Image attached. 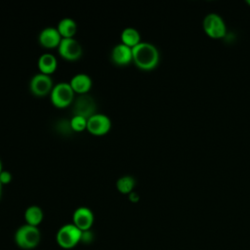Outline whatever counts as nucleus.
Masks as SVG:
<instances>
[{
  "label": "nucleus",
  "mask_w": 250,
  "mask_h": 250,
  "mask_svg": "<svg viewBox=\"0 0 250 250\" xmlns=\"http://www.w3.org/2000/svg\"><path fill=\"white\" fill-rule=\"evenodd\" d=\"M37 66L41 73L50 75L55 72L58 67V61L55 55L51 53L42 54L37 61Z\"/></svg>",
  "instance_id": "14"
},
{
  "label": "nucleus",
  "mask_w": 250,
  "mask_h": 250,
  "mask_svg": "<svg viewBox=\"0 0 250 250\" xmlns=\"http://www.w3.org/2000/svg\"><path fill=\"white\" fill-rule=\"evenodd\" d=\"M133 62L142 70H151L159 62L158 49L151 43L141 41L132 48Z\"/></svg>",
  "instance_id": "1"
},
{
  "label": "nucleus",
  "mask_w": 250,
  "mask_h": 250,
  "mask_svg": "<svg viewBox=\"0 0 250 250\" xmlns=\"http://www.w3.org/2000/svg\"><path fill=\"white\" fill-rule=\"evenodd\" d=\"M247 3L250 5V0H247Z\"/></svg>",
  "instance_id": "25"
},
{
  "label": "nucleus",
  "mask_w": 250,
  "mask_h": 250,
  "mask_svg": "<svg viewBox=\"0 0 250 250\" xmlns=\"http://www.w3.org/2000/svg\"><path fill=\"white\" fill-rule=\"evenodd\" d=\"M40 239L41 233L38 227L27 224L21 226L15 232V242L21 249L29 250L37 247Z\"/></svg>",
  "instance_id": "2"
},
{
  "label": "nucleus",
  "mask_w": 250,
  "mask_h": 250,
  "mask_svg": "<svg viewBox=\"0 0 250 250\" xmlns=\"http://www.w3.org/2000/svg\"><path fill=\"white\" fill-rule=\"evenodd\" d=\"M62 39V37L61 36L57 27L54 26H47L43 28L38 35L39 44L47 49L58 48Z\"/></svg>",
  "instance_id": "12"
},
{
  "label": "nucleus",
  "mask_w": 250,
  "mask_h": 250,
  "mask_svg": "<svg viewBox=\"0 0 250 250\" xmlns=\"http://www.w3.org/2000/svg\"><path fill=\"white\" fill-rule=\"evenodd\" d=\"M111 128L110 118L104 113H95L87 120L86 130L95 136L105 135Z\"/></svg>",
  "instance_id": "9"
},
{
  "label": "nucleus",
  "mask_w": 250,
  "mask_h": 250,
  "mask_svg": "<svg viewBox=\"0 0 250 250\" xmlns=\"http://www.w3.org/2000/svg\"><path fill=\"white\" fill-rule=\"evenodd\" d=\"M82 231L72 223L62 226L56 234V241L61 248L71 249L81 242Z\"/></svg>",
  "instance_id": "3"
},
{
  "label": "nucleus",
  "mask_w": 250,
  "mask_h": 250,
  "mask_svg": "<svg viewBox=\"0 0 250 250\" xmlns=\"http://www.w3.org/2000/svg\"><path fill=\"white\" fill-rule=\"evenodd\" d=\"M69 84L72 90L74 91V93L82 95V94H87L90 91L93 85V81L91 76L88 75L87 73L79 72L71 77Z\"/></svg>",
  "instance_id": "13"
},
{
  "label": "nucleus",
  "mask_w": 250,
  "mask_h": 250,
  "mask_svg": "<svg viewBox=\"0 0 250 250\" xmlns=\"http://www.w3.org/2000/svg\"><path fill=\"white\" fill-rule=\"evenodd\" d=\"M74 94L75 93L72 90L69 82L62 81L54 85L50 93V99L55 106L63 108L72 104L74 101Z\"/></svg>",
  "instance_id": "4"
},
{
  "label": "nucleus",
  "mask_w": 250,
  "mask_h": 250,
  "mask_svg": "<svg viewBox=\"0 0 250 250\" xmlns=\"http://www.w3.org/2000/svg\"><path fill=\"white\" fill-rule=\"evenodd\" d=\"M58 53L64 60L76 61L82 56L83 49L74 37L62 38L58 46Z\"/></svg>",
  "instance_id": "8"
},
{
  "label": "nucleus",
  "mask_w": 250,
  "mask_h": 250,
  "mask_svg": "<svg viewBox=\"0 0 250 250\" xmlns=\"http://www.w3.org/2000/svg\"><path fill=\"white\" fill-rule=\"evenodd\" d=\"M136 186V180L131 175H124L116 180V188L124 194H129L133 191Z\"/></svg>",
  "instance_id": "18"
},
{
  "label": "nucleus",
  "mask_w": 250,
  "mask_h": 250,
  "mask_svg": "<svg viewBox=\"0 0 250 250\" xmlns=\"http://www.w3.org/2000/svg\"><path fill=\"white\" fill-rule=\"evenodd\" d=\"M93 238V233L92 231L89 229V230H84L82 231V235H81V242H84V243H88L90 242V240Z\"/></svg>",
  "instance_id": "21"
},
{
  "label": "nucleus",
  "mask_w": 250,
  "mask_h": 250,
  "mask_svg": "<svg viewBox=\"0 0 250 250\" xmlns=\"http://www.w3.org/2000/svg\"><path fill=\"white\" fill-rule=\"evenodd\" d=\"M128 198H129V200H130L131 202L135 203V202H138V201H139L140 196H139L138 192H136V191H134V190H133L132 192H130V193L128 194Z\"/></svg>",
  "instance_id": "22"
},
{
  "label": "nucleus",
  "mask_w": 250,
  "mask_h": 250,
  "mask_svg": "<svg viewBox=\"0 0 250 250\" xmlns=\"http://www.w3.org/2000/svg\"><path fill=\"white\" fill-rule=\"evenodd\" d=\"M54 85L50 75L38 72L31 77L29 81V90L36 97H44L50 95Z\"/></svg>",
  "instance_id": "6"
},
{
  "label": "nucleus",
  "mask_w": 250,
  "mask_h": 250,
  "mask_svg": "<svg viewBox=\"0 0 250 250\" xmlns=\"http://www.w3.org/2000/svg\"><path fill=\"white\" fill-rule=\"evenodd\" d=\"M111 62L119 66H124L133 62L132 48L123 43H118L111 49L110 52Z\"/></svg>",
  "instance_id": "11"
},
{
  "label": "nucleus",
  "mask_w": 250,
  "mask_h": 250,
  "mask_svg": "<svg viewBox=\"0 0 250 250\" xmlns=\"http://www.w3.org/2000/svg\"><path fill=\"white\" fill-rule=\"evenodd\" d=\"M44 212L38 205H30L24 211V220L27 225L38 227L43 221Z\"/></svg>",
  "instance_id": "16"
},
{
  "label": "nucleus",
  "mask_w": 250,
  "mask_h": 250,
  "mask_svg": "<svg viewBox=\"0 0 250 250\" xmlns=\"http://www.w3.org/2000/svg\"><path fill=\"white\" fill-rule=\"evenodd\" d=\"M3 171V165H2V161L0 159V173Z\"/></svg>",
  "instance_id": "24"
},
{
  "label": "nucleus",
  "mask_w": 250,
  "mask_h": 250,
  "mask_svg": "<svg viewBox=\"0 0 250 250\" xmlns=\"http://www.w3.org/2000/svg\"><path fill=\"white\" fill-rule=\"evenodd\" d=\"M203 29L211 38H222L227 33V26L222 17L216 13H209L203 19Z\"/></svg>",
  "instance_id": "5"
},
{
  "label": "nucleus",
  "mask_w": 250,
  "mask_h": 250,
  "mask_svg": "<svg viewBox=\"0 0 250 250\" xmlns=\"http://www.w3.org/2000/svg\"><path fill=\"white\" fill-rule=\"evenodd\" d=\"M87 118L80 115H72L70 118V126L74 132H81L87 128Z\"/></svg>",
  "instance_id": "19"
},
{
  "label": "nucleus",
  "mask_w": 250,
  "mask_h": 250,
  "mask_svg": "<svg viewBox=\"0 0 250 250\" xmlns=\"http://www.w3.org/2000/svg\"><path fill=\"white\" fill-rule=\"evenodd\" d=\"M57 29L62 38H71L76 33L77 23L73 19L65 17L58 22Z\"/></svg>",
  "instance_id": "15"
},
{
  "label": "nucleus",
  "mask_w": 250,
  "mask_h": 250,
  "mask_svg": "<svg viewBox=\"0 0 250 250\" xmlns=\"http://www.w3.org/2000/svg\"><path fill=\"white\" fill-rule=\"evenodd\" d=\"M13 179V176L11 174V172H9L8 170H4L0 173V182L2 185H7L9 184Z\"/></svg>",
  "instance_id": "20"
},
{
  "label": "nucleus",
  "mask_w": 250,
  "mask_h": 250,
  "mask_svg": "<svg viewBox=\"0 0 250 250\" xmlns=\"http://www.w3.org/2000/svg\"><path fill=\"white\" fill-rule=\"evenodd\" d=\"M96 107V102L93 97L88 94H82L74 99L72 103V114L80 115L88 119L89 117L97 113Z\"/></svg>",
  "instance_id": "7"
},
{
  "label": "nucleus",
  "mask_w": 250,
  "mask_h": 250,
  "mask_svg": "<svg viewBox=\"0 0 250 250\" xmlns=\"http://www.w3.org/2000/svg\"><path fill=\"white\" fill-rule=\"evenodd\" d=\"M2 192H3V185L0 182V199H1V196H2Z\"/></svg>",
  "instance_id": "23"
},
{
  "label": "nucleus",
  "mask_w": 250,
  "mask_h": 250,
  "mask_svg": "<svg viewBox=\"0 0 250 250\" xmlns=\"http://www.w3.org/2000/svg\"><path fill=\"white\" fill-rule=\"evenodd\" d=\"M94 223V214L92 210L86 206L76 208L72 214V224L81 231L91 229Z\"/></svg>",
  "instance_id": "10"
},
{
  "label": "nucleus",
  "mask_w": 250,
  "mask_h": 250,
  "mask_svg": "<svg viewBox=\"0 0 250 250\" xmlns=\"http://www.w3.org/2000/svg\"><path fill=\"white\" fill-rule=\"evenodd\" d=\"M120 39L121 43L127 45L130 48H133L141 42V34L136 28L128 26L121 31Z\"/></svg>",
  "instance_id": "17"
}]
</instances>
